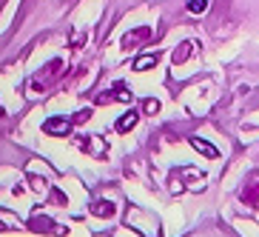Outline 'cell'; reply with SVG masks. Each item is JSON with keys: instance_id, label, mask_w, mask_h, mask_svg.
<instances>
[{"instance_id": "52a82bcc", "label": "cell", "mask_w": 259, "mask_h": 237, "mask_svg": "<svg viewBox=\"0 0 259 237\" xmlns=\"http://www.w3.org/2000/svg\"><path fill=\"white\" fill-rule=\"evenodd\" d=\"M242 200L245 206H259V175H253L242 189Z\"/></svg>"}, {"instance_id": "5b68a950", "label": "cell", "mask_w": 259, "mask_h": 237, "mask_svg": "<svg viewBox=\"0 0 259 237\" xmlns=\"http://www.w3.org/2000/svg\"><path fill=\"white\" fill-rule=\"evenodd\" d=\"M148 38H151V26H140V29H131L128 35L122 38V49H125V52H131V49L143 46Z\"/></svg>"}, {"instance_id": "ba28073f", "label": "cell", "mask_w": 259, "mask_h": 237, "mask_svg": "<svg viewBox=\"0 0 259 237\" xmlns=\"http://www.w3.org/2000/svg\"><path fill=\"white\" fill-rule=\"evenodd\" d=\"M188 143L194 146L202 157H208V160H217V157H220V149L213 143H208V140H202V138H188Z\"/></svg>"}, {"instance_id": "5bb4252c", "label": "cell", "mask_w": 259, "mask_h": 237, "mask_svg": "<svg viewBox=\"0 0 259 237\" xmlns=\"http://www.w3.org/2000/svg\"><path fill=\"white\" fill-rule=\"evenodd\" d=\"M188 12L191 15H202V12H208V0H188Z\"/></svg>"}, {"instance_id": "277c9868", "label": "cell", "mask_w": 259, "mask_h": 237, "mask_svg": "<svg viewBox=\"0 0 259 237\" xmlns=\"http://www.w3.org/2000/svg\"><path fill=\"white\" fill-rule=\"evenodd\" d=\"M71 129H74V123L66 120V117H49V120L43 123V131H46V134H54V138H69Z\"/></svg>"}, {"instance_id": "3957f363", "label": "cell", "mask_w": 259, "mask_h": 237, "mask_svg": "<svg viewBox=\"0 0 259 237\" xmlns=\"http://www.w3.org/2000/svg\"><path fill=\"white\" fill-rule=\"evenodd\" d=\"M29 229L37 234H66V226H57L54 220H49L46 214H34L29 220Z\"/></svg>"}, {"instance_id": "4fadbf2b", "label": "cell", "mask_w": 259, "mask_h": 237, "mask_svg": "<svg viewBox=\"0 0 259 237\" xmlns=\"http://www.w3.org/2000/svg\"><path fill=\"white\" fill-rule=\"evenodd\" d=\"M143 112L145 115H157V112H160V100L157 97H145L143 100Z\"/></svg>"}, {"instance_id": "9a60e30c", "label": "cell", "mask_w": 259, "mask_h": 237, "mask_svg": "<svg viewBox=\"0 0 259 237\" xmlns=\"http://www.w3.org/2000/svg\"><path fill=\"white\" fill-rule=\"evenodd\" d=\"M89 117H92V109H80V112H74V117H71V123H85L89 120Z\"/></svg>"}, {"instance_id": "9c48e42d", "label": "cell", "mask_w": 259, "mask_h": 237, "mask_svg": "<svg viewBox=\"0 0 259 237\" xmlns=\"http://www.w3.org/2000/svg\"><path fill=\"white\" fill-rule=\"evenodd\" d=\"M137 123H140V112H134V109H131V112H125V115H122L120 120H117L114 129L120 131V134H125V131H131L134 126H137Z\"/></svg>"}, {"instance_id": "6da1fadb", "label": "cell", "mask_w": 259, "mask_h": 237, "mask_svg": "<svg viewBox=\"0 0 259 237\" xmlns=\"http://www.w3.org/2000/svg\"><path fill=\"white\" fill-rule=\"evenodd\" d=\"M63 72H66V63H63L60 57H54V60H49L46 66L29 80V89L31 92H46L49 86H54L63 77Z\"/></svg>"}, {"instance_id": "30bf717a", "label": "cell", "mask_w": 259, "mask_h": 237, "mask_svg": "<svg viewBox=\"0 0 259 237\" xmlns=\"http://www.w3.org/2000/svg\"><path fill=\"white\" fill-rule=\"evenodd\" d=\"M191 54H194V40H183V43H180V49L171 54V60H174V66H180V63L188 60Z\"/></svg>"}, {"instance_id": "8fae6325", "label": "cell", "mask_w": 259, "mask_h": 237, "mask_svg": "<svg viewBox=\"0 0 259 237\" xmlns=\"http://www.w3.org/2000/svg\"><path fill=\"white\" fill-rule=\"evenodd\" d=\"M160 63V54L154 52V54H140L137 60H134V72H148V69H154Z\"/></svg>"}, {"instance_id": "8992f818", "label": "cell", "mask_w": 259, "mask_h": 237, "mask_svg": "<svg viewBox=\"0 0 259 237\" xmlns=\"http://www.w3.org/2000/svg\"><path fill=\"white\" fill-rule=\"evenodd\" d=\"M80 149H85L89 154H94V157H106V140L100 138V134H89L85 140H80Z\"/></svg>"}, {"instance_id": "7a4b0ae2", "label": "cell", "mask_w": 259, "mask_h": 237, "mask_svg": "<svg viewBox=\"0 0 259 237\" xmlns=\"http://www.w3.org/2000/svg\"><path fill=\"white\" fill-rule=\"evenodd\" d=\"M131 100H134V92H131L125 83H117L114 89H108V92L97 94L100 106H106V103H131Z\"/></svg>"}, {"instance_id": "7c38bea8", "label": "cell", "mask_w": 259, "mask_h": 237, "mask_svg": "<svg viewBox=\"0 0 259 237\" xmlns=\"http://www.w3.org/2000/svg\"><path fill=\"white\" fill-rule=\"evenodd\" d=\"M92 214H94V217H111V214H114V203H108V200H97V203H92Z\"/></svg>"}]
</instances>
